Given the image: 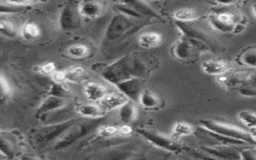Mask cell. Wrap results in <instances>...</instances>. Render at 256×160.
Masks as SVG:
<instances>
[{"label":"cell","mask_w":256,"mask_h":160,"mask_svg":"<svg viewBox=\"0 0 256 160\" xmlns=\"http://www.w3.org/2000/svg\"><path fill=\"white\" fill-rule=\"evenodd\" d=\"M202 124L206 130L212 132L213 134L218 135L226 139L236 140L238 143H250L256 139L252 136V133H248L245 131L236 128L234 126L222 124L220 122L212 121V120H204Z\"/></svg>","instance_id":"1"},{"label":"cell","mask_w":256,"mask_h":160,"mask_svg":"<svg viewBox=\"0 0 256 160\" xmlns=\"http://www.w3.org/2000/svg\"><path fill=\"white\" fill-rule=\"evenodd\" d=\"M131 63L132 60L130 59L123 58L114 63L104 72V78L116 85L128 79L138 78L135 75L136 73L135 64H130Z\"/></svg>","instance_id":"2"},{"label":"cell","mask_w":256,"mask_h":160,"mask_svg":"<svg viewBox=\"0 0 256 160\" xmlns=\"http://www.w3.org/2000/svg\"><path fill=\"white\" fill-rule=\"evenodd\" d=\"M68 106L67 98L61 97L58 95H48L42 101L39 108L37 109L38 116H44L46 114L56 112L58 110L64 109Z\"/></svg>","instance_id":"3"},{"label":"cell","mask_w":256,"mask_h":160,"mask_svg":"<svg viewBox=\"0 0 256 160\" xmlns=\"http://www.w3.org/2000/svg\"><path fill=\"white\" fill-rule=\"evenodd\" d=\"M252 79L250 74L246 71H229L225 75L218 77V82L220 85L226 88L229 87H238L242 85L244 83H249Z\"/></svg>","instance_id":"4"},{"label":"cell","mask_w":256,"mask_h":160,"mask_svg":"<svg viewBox=\"0 0 256 160\" xmlns=\"http://www.w3.org/2000/svg\"><path fill=\"white\" fill-rule=\"evenodd\" d=\"M78 11L82 18L95 19L104 12V6L98 1H83L78 4Z\"/></svg>","instance_id":"5"},{"label":"cell","mask_w":256,"mask_h":160,"mask_svg":"<svg viewBox=\"0 0 256 160\" xmlns=\"http://www.w3.org/2000/svg\"><path fill=\"white\" fill-rule=\"evenodd\" d=\"M84 95L90 103L99 104L100 100L110 92L108 88L102 83L90 81L84 83L83 87Z\"/></svg>","instance_id":"6"},{"label":"cell","mask_w":256,"mask_h":160,"mask_svg":"<svg viewBox=\"0 0 256 160\" xmlns=\"http://www.w3.org/2000/svg\"><path fill=\"white\" fill-rule=\"evenodd\" d=\"M201 68L206 75L218 77L232 71V67L226 61L210 59L202 63Z\"/></svg>","instance_id":"7"},{"label":"cell","mask_w":256,"mask_h":160,"mask_svg":"<svg viewBox=\"0 0 256 160\" xmlns=\"http://www.w3.org/2000/svg\"><path fill=\"white\" fill-rule=\"evenodd\" d=\"M238 16L230 12H221L214 15L212 22L218 30L229 32L238 26Z\"/></svg>","instance_id":"8"},{"label":"cell","mask_w":256,"mask_h":160,"mask_svg":"<svg viewBox=\"0 0 256 160\" xmlns=\"http://www.w3.org/2000/svg\"><path fill=\"white\" fill-rule=\"evenodd\" d=\"M128 98L122 93L108 92L103 99L100 100L99 105L107 112H111L114 110H118L124 105L126 102L128 101Z\"/></svg>","instance_id":"9"},{"label":"cell","mask_w":256,"mask_h":160,"mask_svg":"<svg viewBox=\"0 0 256 160\" xmlns=\"http://www.w3.org/2000/svg\"><path fill=\"white\" fill-rule=\"evenodd\" d=\"M18 152V144L13 136L0 133V154L6 160H13Z\"/></svg>","instance_id":"10"},{"label":"cell","mask_w":256,"mask_h":160,"mask_svg":"<svg viewBox=\"0 0 256 160\" xmlns=\"http://www.w3.org/2000/svg\"><path fill=\"white\" fill-rule=\"evenodd\" d=\"M80 14L78 11V6L74 8V6L68 5L66 6L60 17V23L64 30H70L78 26L79 23Z\"/></svg>","instance_id":"11"},{"label":"cell","mask_w":256,"mask_h":160,"mask_svg":"<svg viewBox=\"0 0 256 160\" xmlns=\"http://www.w3.org/2000/svg\"><path fill=\"white\" fill-rule=\"evenodd\" d=\"M75 110L79 116L87 119H99L107 113L99 104L94 103L78 104Z\"/></svg>","instance_id":"12"},{"label":"cell","mask_w":256,"mask_h":160,"mask_svg":"<svg viewBox=\"0 0 256 160\" xmlns=\"http://www.w3.org/2000/svg\"><path fill=\"white\" fill-rule=\"evenodd\" d=\"M36 3L33 1H0V14H18Z\"/></svg>","instance_id":"13"},{"label":"cell","mask_w":256,"mask_h":160,"mask_svg":"<svg viewBox=\"0 0 256 160\" xmlns=\"http://www.w3.org/2000/svg\"><path fill=\"white\" fill-rule=\"evenodd\" d=\"M122 94L126 95L128 100H138L139 95L142 93V86L138 78L128 79L118 84Z\"/></svg>","instance_id":"14"},{"label":"cell","mask_w":256,"mask_h":160,"mask_svg":"<svg viewBox=\"0 0 256 160\" xmlns=\"http://www.w3.org/2000/svg\"><path fill=\"white\" fill-rule=\"evenodd\" d=\"M131 133H132V128L126 124L120 127L104 126L99 128L98 130V134L103 138H114L119 136H128Z\"/></svg>","instance_id":"15"},{"label":"cell","mask_w":256,"mask_h":160,"mask_svg":"<svg viewBox=\"0 0 256 160\" xmlns=\"http://www.w3.org/2000/svg\"><path fill=\"white\" fill-rule=\"evenodd\" d=\"M138 108L132 100L126 102L124 105L118 109V116L123 123L127 125L136 120L138 117Z\"/></svg>","instance_id":"16"},{"label":"cell","mask_w":256,"mask_h":160,"mask_svg":"<svg viewBox=\"0 0 256 160\" xmlns=\"http://www.w3.org/2000/svg\"><path fill=\"white\" fill-rule=\"evenodd\" d=\"M194 131L196 128L187 122H176L171 132L170 140L174 142H176L179 139L193 134Z\"/></svg>","instance_id":"17"},{"label":"cell","mask_w":256,"mask_h":160,"mask_svg":"<svg viewBox=\"0 0 256 160\" xmlns=\"http://www.w3.org/2000/svg\"><path fill=\"white\" fill-rule=\"evenodd\" d=\"M162 36L156 31H146L138 38V43L143 48L150 49L158 47L162 43Z\"/></svg>","instance_id":"18"},{"label":"cell","mask_w":256,"mask_h":160,"mask_svg":"<svg viewBox=\"0 0 256 160\" xmlns=\"http://www.w3.org/2000/svg\"><path fill=\"white\" fill-rule=\"evenodd\" d=\"M18 35L25 40H36L41 35V28L36 22H28L18 30Z\"/></svg>","instance_id":"19"},{"label":"cell","mask_w":256,"mask_h":160,"mask_svg":"<svg viewBox=\"0 0 256 160\" xmlns=\"http://www.w3.org/2000/svg\"><path fill=\"white\" fill-rule=\"evenodd\" d=\"M138 101L143 108L146 109H154L161 103L160 98L150 90H142Z\"/></svg>","instance_id":"20"},{"label":"cell","mask_w":256,"mask_h":160,"mask_svg":"<svg viewBox=\"0 0 256 160\" xmlns=\"http://www.w3.org/2000/svg\"><path fill=\"white\" fill-rule=\"evenodd\" d=\"M90 51L91 50L90 47L84 43H75V44L70 45L66 50L68 56L74 59H86L90 55Z\"/></svg>","instance_id":"21"},{"label":"cell","mask_w":256,"mask_h":160,"mask_svg":"<svg viewBox=\"0 0 256 160\" xmlns=\"http://www.w3.org/2000/svg\"><path fill=\"white\" fill-rule=\"evenodd\" d=\"M212 154L225 160H242V156L238 152L232 150L225 147H218V148H212L210 151Z\"/></svg>","instance_id":"22"},{"label":"cell","mask_w":256,"mask_h":160,"mask_svg":"<svg viewBox=\"0 0 256 160\" xmlns=\"http://www.w3.org/2000/svg\"><path fill=\"white\" fill-rule=\"evenodd\" d=\"M63 71L66 83H76L83 78L86 70L82 66H75L70 67L68 69L64 70Z\"/></svg>","instance_id":"23"},{"label":"cell","mask_w":256,"mask_h":160,"mask_svg":"<svg viewBox=\"0 0 256 160\" xmlns=\"http://www.w3.org/2000/svg\"><path fill=\"white\" fill-rule=\"evenodd\" d=\"M174 18L180 22H191L198 18L200 14L193 8H182L176 10L173 14Z\"/></svg>","instance_id":"24"},{"label":"cell","mask_w":256,"mask_h":160,"mask_svg":"<svg viewBox=\"0 0 256 160\" xmlns=\"http://www.w3.org/2000/svg\"><path fill=\"white\" fill-rule=\"evenodd\" d=\"M143 136H146L150 142L156 144L158 146L162 147V148H167V149H171V150H175L176 146L174 144V141L171 140H166L163 138L162 136H156L154 134H151L150 132H140Z\"/></svg>","instance_id":"25"},{"label":"cell","mask_w":256,"mask_h":160,"mask_svg":"<svg viewBox=\"0 0 256 160\" xmlns=\"http://www.w3.org/2000/svg\"><path fill=\"white\" fill-rule=\"evenodd\" d=\"M0 33L8 38L13 39L18 35V30L12 21L0 19Z\"/></svg>","instance_id":"26"},{"label":"cell","mask_w":256,"mask_h":160,"mask_svg":"<svg viewBox=\"0 0 256 160\" xmlns=\"http://www.w3.org/2000/svg\"><path fill=\"white\" fill-rule=\"evenodd\" d=\"M238 120L246 126V128L256 131V113L252 111L244 110L240 111L237 115Z\"/></svg>","instance_id":"27"},{"label":"cell","mask_w":256,"mask_h":160,"mask_svg":"<svg viewBox=\"0 0 256 160\" xmlns=\"http://www.w3.org/2000/svg\"><path fill=\"white\" fill-rule=\"evenodd\" d=\"M128 25L130 24L126 20V18H115L114 22H112V24L110 25L108 31V35L111 37L120 35L126 30Z\"/></svg>","instance_id":"28"},{"label":"cell","mask_w":256,"mask_h":160,"mask_svg":"<svg viewBox=\"0 0 256 160\" xmlns=\"http://www.w3.org/2000/svg\"><path fill=\"white\" fill-rule=\"evenodd\" d=\"M12 94V87L4 75L0 74V103L6 100Z\"/></svg>","instance_id":"29"},{"label":"cell","mask_w":256,"mask_h":160,"mask_svg":"<svg viewBox=\"0 0 256 160\" xmlns=\"http://www.w3.org/2000/svg\"><path fill=\"white\" fill-rule=\"evenodd\" d=\"M36 71L41 75L47 76V77H52L58 70L56 67L55 63L48 62L44 63L41 65L37 66Z\"/></svg>","instance_id":"30"},{"label":"cell","mask_w":256,"mask_h":160,"mask_svg":"<svg viewBox=\"0 0 256 160\" xmlns=\"http://www.w3.org/2000/svg\"><path fill=\"white\" fill-rule=\"evenodd\" d=\"M256 50L253 51H249L248 52L244 53L242 55V62L246 63V65L250 66V67H256Z\"/></svg>","instance_id":"31"},{"label":"cell","mask_w":256,"mask_h":160,"mask_svg":"<svg viewBox=\"0 0 256 160\" xmlns=\"http://www.w3.org/2000/svg\"><path fill=\"white\" fill-rule=\"evenodd\" d=\"M18 160H44L39 156H33L30 154H24L20 156Z\"/></svg>","instance_id":"32"},{"label":"cell","mask_w":256,"mask_h":160,"mask_svg":"<svg viewBox=\"0 0 256 160\" xmlns=\"http://www.w3.org/2000/svg\"><path fill=\"white\" fill-rule=\"evenodd\" d=\"M0 160H6V159H5L2 155L0 154Z\"/></svg>","instance_id":"33"},{"label":"cell","mask_w":256,"mask_h":160,"mask_svg":"<svg viewBox=\"0 0 256 160\" xmlns=\"http://www.w3.org/2000/svg\"></svg>","instance_id":"34"}]
</instances>
